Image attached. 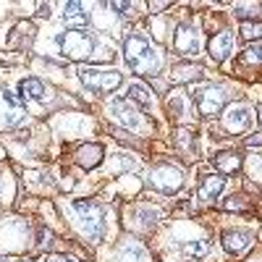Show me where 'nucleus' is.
<instances>
[{"mask_svg": "<svg viewBox=\"0 0 262 262\" xmlns=\"http://www.w3.org/2000/svg\"><path fill=\"white\" fill-rule=\"evenodd\" d=\"M123 58L128 63V69L139 76H152L160 71V50L152 45L144 34H131L123 42Z\"/></svg>", "mask_w": 262, "mask_h": 262, "instance_id": "obj_1", "label": "nucleus"}, {"mask_svg": "<svg viewBox=\"0 0 262 262\" xmlns=\"http://www.w3.org/2000/svg\"><path fill=\"white\" fill-rule=\"evenodd\" d=\"M58 45H60V53L71 60H84L90 58V53L95 50V39L90 32L84 29H69L66 34L58 37Z\"/></svg>", "mask_w": 262, "mask_h": 262, "instance_id": "obj_2", "label": "nucleus"}, {"mask_svg": "<svg viewBox=\"0 0 262 262\" xmlns=\"http://www.w3.org/2000/svg\"><path fill=\"white\" fill-rule=\"evenodd\" d=\"M74 215H76L81 231L90 236L92 242H97V238H100V228H102V207L95 205V202L79 200V202H74Z\"/></svg>", "mask_w": 262, "mask_h": 262, "instance_id": "obj_3", "label": "nucleus"}, {"mask_svg": "<svg viewBox=\"0 0 262 262\" xmlns=\"http://www.w3.org/2000/svg\"><path fill=\"white\" fill-rule=\"evenodd\" d=\"M79 76L84 81L86 90H92V92H113L121 86V74L118 71H100V69H86V66H81L79 69Z\"/></svg>", "mask_w": 262, "mask_h": 262, "instance_id": "obj_4", "label": "nucleus"}, {"mask_svg": "<svg viewBox=\"0 0 262 262\" xmlns=\"http://www.w3.org/2000/svg\"><path fill=\"white\" fill-rule=\"evenodd\" d=\"M181 181H184L181 170L173 168V165H158L155 170L149 173V184L155 186L158 191H163V194H176L181 189Z\"/></svg>", "mask_w": 262, "mask_h": 262, "instance_id": "obj_5", "label": "nucleus"}, {"mask_svg": "<svg viewBox=\"0 0 262 262\" xmlns=\"http://www.w3.org/2000/svg\"><path fill=\"white\" fill-rule=\"evenodd\" d=\"M194 100H196V111L202 116H217L226 105V90L223 86H207V90L196 92Z\"/></svg>", "mask_w": 262, "mask_h": 262, "instance_id": "obj_6", "label": "nucleus"}, {"mask_svg": "<svg viewBox=\"0 0 262 262\" xmlns=\"http://www.w3.org/2000/svg\"><path fill=\"white\" fill-rule=\"evenodd\" d=\"M173 50L181 55H191L200 50V39H196V29L191 24H179L176 32H173Z\"/></svg>", "mask_w": 262, "mask_h": 262, "instance_id": "obj_7", "label": "nucleus"}, {"mask_svg": "<svg viewBox=\"0 0 262 262\" xmlns=\"http://www.w3.org/2000/svg\"><path fill=\"white\" fill-rule=\"evenodd\" d=\"M223 123L231 134H242V131H247L252 126V111L247 105H231L223 116Z\"/></svg>", "mask_w": 262, "mask_h": 262, "instance_id": "obj_8", "label": "nucleus"}, {"mask_svg": "<svg viewBox=\"0 0 262 262\" xmlns=\"http://www.w3.org/2000/svg\"><path fill=\"white\" fill-rule=\"evenodd\" d=\"M107 111H111V116H113L118 123H123V126H128V128H137V126L142 123V118H139V113H137V107L131 105L128 100H121V97L113 100Z\"/></svg>", "mask_w": 262, "mask_h": 262, "instance_id": "obj_9", "label": "nucleus"}, {"mask_svg": "<svg viewBox=\"0 0 262 262\" xmlns=\"http://www.w3.org/2000/svg\"><path fill=\"white\" fill-rule=\"evenodd\" d=\"M223 247L233 257H244L252 247V236L244 233V231H226L223 233Z\"/></svg>", "mask_w": 262, "mask_h": 262, "instance_id": "obj_10", "label": "nucleus"}, {"mask_svg": "<svg viewBox=\"0 0 262 262\" xmlns=\"http://www.w3.org/2000/svg\"><path fill=\"white\" fill-rule=\"evenodd\" d=\"M102 155H105V149H102V144H81L79 149H76V163L81 165V168H97L100 163H102Z\"/></svg>", "mask_w": 262, "mask_h": 262, "instance_id": "obj_11", "label": "nucleus"}, {"mask_svg": "<svg viewBox=\"0 0 262 262\" xmlns=\"http://www.w3.org/2000/svg\"><path fill=\"white\" fill-rule=\"evenodd\" d=\"M231 48H233V37L228 32H221V34L210 37V45H207V50L215 60H226L231 55Z\"/></svg>", "mask_w": 262, "mask_h": 262, "instance_id": "obj_12", "label": "nucleus"}, {"mask_svg": "<svg viewBox=\"0 0 262 262\" xmlns=\"http://www.w3.org/2000/svg\"><path fill=\"white\" fill-rule=\"evenodd\" d=\"M63 21L69 27H86L90 24V16H86V11H84V3H66L63 6Z\"/></svg>", "mask_w": 262, "mask_h": 262, "instance_id": "obj_13", "label": "nucleus"}, {"mask_svg": "<svg viewBox=\"0 0 262 262\" xmlns=\"http://www.w3.org/2000/svg\"><path fill=\"white\" fill-rule=\"evenodd\" d=\"M223 189H226V181L221 176H207L202 181V186H200V200L202 202H212V200H217V196L223 194Z\"/></svg>", "mask_w": 262, "mask_h": 262, "instance_id": "obj_14", "label": "nucleus"}, {"mask_svg": "<svg viewBox=\"0 0 262 262\" xmlns=\"http://www.w3.org/2000/svg\"><path fill=\"white\" fill-rule=\"evenodd\" d=\"M126 100L131 102V105H137L139 107V111H152V95L144 90V86L142 84H131L128 86V92H126Z\"/></svg>", "mask_w": 262, "mask_h": 262, "instance_id": "obj_15", "label": "nucleus"}, {"mask_svg": "<svg viewBox=\"0 0 262 262\" xmlns=\"http://www.w3.org/2000/svg\"><path fill=\"white\" fill-rule=\"evenodd\" d=\"M118 262H152V259H149V254H147V249H144L142 244L128 242V244L121 247V252H118Z\"/></svg>", "mask_w": 262, "mask_h": 262, "instance_id": "obj_16", "label": "nucleus"}, {"mask_svg": "<svg viewBox=\"0 0 262 262\" xmlns=\"http://www.w3.org/2000/svg\"><path fill=\"white\" fill-rule=\"evenodd\" d=\"M18 92H21V97H24V100H45L48 86L42 84L39 79H27V81H21Z\"/></svg>", "mask_w": 262, "mask_h": 262, "instance_id": "obj_17", "label": "nucleus"}, {"mask_svg": "<svg viewBox=\"0 0 262 262\" xmlns=\"http://www.w3.org/2000/svg\"><path fill=\"white\" fill-rule=\"evenodd\" d=\"M212 163L221 173H236L238 168H242V158H238L236 152H217Z\"/></svg>", "mask_w": 262, "mask_h": 262, "instance_id": "obj_18", "label": "nucleus"}, {"mask_svg": "<svg viewBox=\"0 0 262 262\" xmlns=\"http://www.w3.org/2000/svg\"><path fill=\"white\" fill-rule=\"evenodd\" d=\"M233 13L242 18L244 24H249V21H257V18H259L262 6H257V3H238V6L233 8Z\"/></svg>", "mask_w": 262, "mask_h": 262, "instance_id": "obj_19", "label": "nucleus"}, {"mask_svg": "<svg viewBox=\"0 0 262 262\" xmlns=\"http://www.w3.org/2000/svg\"><path fill=\"white\" fill-rule=\"evenodd\" d=\"M173 79H176V81H202V71L194 69L191 63H186V66L173 69Z\"/></svg>", "mask_w": 262, "mask_h": 262, "instance_id": "obj_20", "label": "nucleus"}, {"mask_svg": "<svg viewBox=\"0 0 262 262\" xmlns=\"http://www.w3.org/2000/svg\"><path fill=\"white\" fill-rule=\"evenodd\" d=\"M184 105H186V97H184V90H173L170 100H168V107L176 118H184Z\"/></svg>", "mask_w": 262, "mask_h": 262, "instance_id": "obj_21", "label": "nucleus"}, {"mask_svg": "<svg viewBox=\"0 0 262 262\" xmlns=\"http://www.w3.org/2000/svg\"><path fill=\"white\" fill-rule=\"evenodd\" d=\"M137 215H139V226H144V228L155 226V223H158V217H160V212H158V210H152V207H147V205H144V207H139V212H137Z\"/></svg>", "mask_w": 262, "mask_h": 262, "instance_id": "obj_22", "label": "nucleus"}, {"mask_svg": "<svg viewBox=\"0 0 262 262\" xmlns=\"http://www.w3.org/2000/svg\"><path fill=\"white\" fill-rule=\"evenodd\" d=\"M53 242H55V236H53L45 226H39V228H37V247H39V249H50Z\"/></svg>", "mask_w": 262, "mask_h": 262, "instance_id": "obj_23", "label": "nucleus"}, {"mask_svg": "<svg viewBox=\"0 0 262 262\" xmlns=\"http://www.w3.org/2000/svg\"><path fill=\"white\" fill-rule=\"evenodd\" d=\"M242 58H244L247 63H262V42H259V45L247 48V50L242 53Z\"/></svg>", "mask_w": 262, "mask_h": 262, "instance_id": "obj_24", "label": "nucleus"}, {"mask_svg": "<svg viewBox=\"0 0 262 262\" xmlns=\"http://www.w3.org/2000/svg\"><path fill=\"white\" fill-rule=\"evenodd\" d=\"M242 37L244 39H259L262 37V24H242Z\"/></svg>", "mask_w": 262, "mask_h": 262, "instance_id": "obj_25", "label": "nucleus"}, {"mask_svg": "<svg viewBox=\"0 0 262 262\" xmlns=\"http://www.w3.org/2000/svg\"><path fill=\"white\" fill-rule=\"evenodd\" d=\"M191 257H205L210 249H207V242H194V244H189V249H186Z\"/></svg>", "mask_w": 262, "mask_h": 262, "instance_id": "obj_26", "label": "nucleus"}, {"mask_svg": "<svg viewBox=\"0 0 262 262\" xmlns=\"http://www.w3.org/2000/svg\"><path fill=\"white\" fill-rule=\"evenodd\" d=\"M242 202H244V196H231V200L223 202V207H226V210H238V207H244Z\"/></svg>", "mask_w": 262, "mask_h": 262, "instance_id": "obj_27", "label": "nucleus"}, {"mask_svg": "<svg viewBox=\"0 0 262 262\" xmlns=\"http://www.w3.org/2000/svg\"><path fill=\"white\" fill-rule=\"evenodd\" d=\"M42 262H76V259L66 257V254H45V257H42Z\"/></svg>", "mask_w": 262, "mask_h": 262, "instance_id": "obj_28", "label": "nucleus"}, {"mask_svg": "<svg viewBox=\"0 0 262 262\" xmlns=\"http://www.w3.org/2000/svg\"><path fill=\"white\" fill-rule=\"evenodd\" d=\"M111 8H113V11H118V13H128L134 6H131V3H111Z\"/></svg>", "mask_w": 262, "mask_h": 262, "instance_id": "obj_29", "label": "nucleus"}, {"mask_svg": "<svg viewBox=\"0 0 262 262\" xmlns=\"http://www.w3.org/2000/svg\"><path fill=\"white\" fill-rule=\"evenodd\" d=\"M244 144H247V147H262V134H252Z\"/></svg>", "mask_w": 262, "mask_h": 262, "instance_id": "obj_30", "label": "nucleus"}, {"mask_svg": "<svg viewBox=\"0 0 262 262\" xmlns=\"http://www.w3.org/2000/svg\"><path fill=\"white\" fill-rule=\"evenodd\" d=\"M163 8H168V3H149V11L155 13V11H163Z\"/></svg>", "mask_w": 262, "mask_h": 262, "instance_id": "obj_31", "label": "nucleus"}, {"mask_svg": "<svg viewBox=\"0 0 262 262\" xmlns=\"http://www.w3.org/2000/svg\"><path fill=\"white\" fill-rule=\"evenodd\" d=\"M257 116H259V123H262V102H259V107H257Z\"/></svg>", "mask_w": 262, "mask_h": 262, "instance_id": "obj_32", "label": "nucleus"}, {"mask_svg": "<svg viewBox=\"0 0 262 262\" xmlns=\"http://www.w3.org/2000/svg\"><path fill=\"white\" fill-rule=\"evenodd\" d=\"M21 262H32V259H21Z\"/></svg>", "mask_w": 262, "mask_h": 262, "instance_id": "obj_33", "label": "nucleus"}]
</instances>
